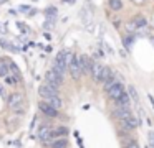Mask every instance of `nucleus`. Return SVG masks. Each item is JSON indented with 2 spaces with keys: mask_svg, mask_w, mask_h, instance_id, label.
Here are the masks:
<instances>
[{
  "mask_svg": "<svg viewBox=\"0 0 154 148\" xmlns=\"http://www.w3.org/2000/svg\"><path fill=\"white\" fill-rule=\"evenodd\" d=\"M38 140L43 145H50L51 140H53V128L50 125H42L38 128Z\"/></svg>",
  "mask_w": 154,
  "mask_h": 148,
  "instance_id": "1",
  "label": "nucleus"
},
{
  "mask_svg": "<svg viewBox=\"0 0 154 148\" xmlns=\"http://www.w3.org/2000/svg\"><path fill=\"white\" fill-rule=\"evenodd\" d=\"M63 79H65V76L58 74L55 69H50V71H47V74H45V82H48V84L55 86V87H58V89L63 84Z\"/></svg>",
  "mask_w": 154,
  "mask_h": 148,
  "instance_id": "2",
  "label": "nucleus"
},
{
  "mask_svg": "<svg viewBox=\"0 0 154 148\" xmlns=\"http://www.w3.org/2000/svg\"><path fill=\"white\" fill-rule=\"evenodd\" d=\"M68 72H70V76L75 79V81H80V77L83 76V71H81L80 61H78V56H73L70 66H68Z\"/></svg>",
  "mask_w": 154,
  "mask_h": 148,
  "instance_id": "3",
  "label": "nucleus"
},
{
  "mask_svg": "<svg viewBox=\"0 0 154 148\" xmlns=\"http://www.w3.org/2000/svg\"><path fill=\"white\" fill-rule=\"evenodd\" d=\"M104 69H106V66L101 64V62L94 61L93 62V68H91V79H93L94 82H103V74H104Z\"/></svg>",
  "mask_w": 154,
  "mask_h": 148,
  "instance_id": "4",
  "label": "nucleus"
},
{
  "mask_svg": "<svg viewBox=\"0 0 154 148\" xmlns=\"http://www.w3.org/2000/svg\"><path fill=\"white\" fill-rule=\"evenodd\" d=\"M55 94H58V87H55V86L48 84V82L38 86V95H40L42 99H48Z\"/></svg>",
  "mask_w": 154,
  "mask_h": 148,
  "instance_id": "5",
  "label": "nucleus"
},
{
  "mask_svg": "<svg viewBox=\"0 0 154 148\" xmlns=\"http://www.w3.org/2000/svg\"><path fill=\"white\" fill-rule=\"evenodd\" d=\"M38 109L42 110V114L48 115V117H58V109H55L53 105L48 100H45V99L38 102Z\"/></svg>",
  "mask_w": 154,
  "mask_h": 148,
  "instance_id": "6",
  "label": "nucleus"
},
{
  "mask_svg": "<svg viewBox=\"0 0 154 148\" xmlns=\"http://www.w3.org/2000/svg\"><path fill=\"white\" fill-rule=\"evenodd\" d=\"M78 61H80L83 74H91V68H93V62H94L93 59H91L88 54H80L78 56Z\"/></svg>",
  "mask_w": 154,
  "mask_h": 148,
  "instance_id": "7",
  "label": "nucleus"
},
{
  "mask_svg": "<svg viewBox=\"0 0 154 148\" xmlns=\"http://www.w3.org/2000/svg\"><path fill=\"white\" fill-rule=\"evenodd\" d=\"M124 92V86H123V82H119V81H116L113 86H111L109 89L106 91V94H108V97L109 99H113V100H116L118 97H119L121 94Z\"/></svg>",
  "mask_w": 154,
  "mask_h": 148,
  "instance_id": "8",
  "label": "nucleus"
},
{
  "mask_svg": "<svg viewBox=\"0 0 154 148\" xmlns=\"http://www.w3.org/2000/svg\"><path fill=\"white\" fill-rule=\"evenodd\" d=\"M90 7H83V8L80 10V16H81V23L85 25H90V23H93V7H91V3H88Z\"/></svg>",
  "mask_w": 154,
  "mask_h": 148,
  "instance_id": "9",
  "label": "nucleus"
},
{
  "mask_svg": "<svg viewBox=\"0 0 154 148\" xmlns=\"http://www.w3.org/2000/svg\"><path fill=\"white\" fill-rule=\"evenodd\" d=\"M22 102H23V94H20V92H14V94H10L7 97V104L10 109H17L22 105Z\"/></svg>",
  "mask_w": 154,
  "mask_h": 148,
  "instance_id": "10",
  "label": "nucleus"
},
{
  "mask_svg": "<svg viewBox=\"0 0 154 148\" xmlns=\"http://www.w3.org/2000/svg\"><path fill=\"white\" fill-rule=\"evenodd\" d=\"M133 100V99H131V95H129V92L128 91H124L123 94L119 95V97L116 99V105H121V107H129V102Z\"/></svg>",
  "mask_w": 154,
  "mask_h": 148,
  "instance_id": "11",
  "label": "nucleus"
},
{
  "mask_svg": "<svg viewBox=\"0 0 154 148\" xmlns=\"http://www.w3.org/2000/svg\"><path fill=\"white\" fill-rule=\"evenodd\" d=\"M45 100H48V102H50V104L53 105L55 109H58V110H60V109L63 107V100H61L60 94H55V95H51V97L45 99Z\"/></svg>",
  "mask_w": 154,
  "mask_h": 148,
  "instance_id": "12",
  "label": "nucleus"
},
{
  "mask_svg": "<svg viewBox=\"0 0 154 148\" xmlns=\"http://www.w3.org/2000/svg\"><path fill=\"white\" fill-rule=\"evenodd\" d=\"M8 72H10L8 61H7V59H0V77H5Z\"/></svg>",
  "mask_w": 154,
  "mask_h": 148,
  "instance_id": "13",
  "label": "nucleus"
},
{
  "mask_svg": "<svg viewBox=\"0 0 154 148\" xmlns=\"http://www.w3.org/2000/svg\"><path fill=\"white\" fill-rule=\"evenodd\" d=\"M108 5H109V8L113 12H119L123 8V2L121 0H108Z\"/></svg>",
  "mask_w": 154,
  "mask_h": 148,
  "instance_id": "14",
  "label": "nucleus"
},
{
  "mask_svg": "<svg viewBox=\"0 0 154 148\" xmlns=\"http://www.w3.org/2000/svg\"><path fill=\"white\" fill-rule=\"evenodd\" d=\"M68 135V128L66 127H58L53 130V138H60V137H66Z\"/></svg>",
  "mask_w": 154,
  "mask_h": 148,
  "instance_id": "15",
  "label": "nucleus"
},
{
  "mask_svg": "<svg viewBox=\"0 0 154 148\" xmlns=\"http://www.w3.org/2000/svg\"><path fill=\"white\" fill-rule=\"evenodd\" d=\"M51 147H55V148H63V147H68V140L66 138H63V137H60L58 140H55V141H51Z\"/></svg>",
  "mask_w": 154,
  "mask_h": 148,
  "instance_id": "16",
  "label": "nucleus"
},
{
  "mask_svg": "<svg viewBox=\"0 0 154 148\" xmlns=\"http://www.w3.org/2000/svg\"><path fill=\"white\" fill-rule=\"evenodd\" d=\"M133 23L137 26V28H143V26H146V18H144L143 15H137L133 18Z\"/></svg>",
  "mask_w": 154,
  "mask_h": 148,
  "instance_id": "17",
  "label": "nucleus"
},
{
  "mask_svg": "<svg viewBox=\"0 0 154 148\" xmlns=\"http://www.w3.org/2000/svg\"><path fill=\"white\" fill-rule=\"evenodd\" d=\"M128 92H129L131 99H133L134 102L139 100V95H137V91H136V87H134V86H128Z\"/></svg>",
  "mask_w": 154,
  "mask_h": 148,
  "instance_id": "18",
  "label": "nucleus"
},
{
  "mask_svg": "<svg viewBox=\"0 0 154 148\" xmlns=\"http://www.w3.org/2000/svg\"><path fill=\"white\" fill-rule=\"evenodd\" d=\"M5 81H7V84L15 86L18 82V76H15L14 72H12V74H7V76H5Z\"/></svg>",
  "mask_w": 154,
  "mask_h": 148,
  "instance_id": "19",
  "label": "nucleus"
},
{
  "mask_svg": "<svg viewBox=\"0 0 154 148\" xmlns=\"http://www.w3.org/2000/svg\"><path fill=\"white\" fill-rule=\"evenodd\" d=\"M55 20H57V18H53V16H47V22L43 23V28L47 30V31H48V30H51V28H53Z\"/></svg>",
  "mask_w": 154,
  "mask_h": 148,
  "instance_id": "20",
  "label": "nucleus"
},
{
  "mask_svg": "<svg viewBox=\"0 0 154 148\" xmlns=\"http://www.w3.org/2000/svg\"><path fill=\"white\" fill-rule=\"evenodd\" d=\"M45 15H47V16H53V18H57V15H58V10L55 8V7H48V8L45 10Z\"/></svg>",
  "mask_w": 154,
  "mask_h": 148,
  "instance_id": "21",
  "label": "nucleus"
},
{
  "mask_svg": "<svg viewBox=\"0 0 154 148\" xmlns=\"http://www.w3.org/2000/svg\"><path fill=\"white\" fill-rule=\"evenodd\" d=\"M7 61H8V66H10V72H14L15 76H20V71H18L17 64H15L14 61H10V59H7Z\"/></svg>",
  "mask_w": 154,
  "mask_h": 148,
  "instance_id": "22",
  "label": "nucleus"
},
{
  "mask_svg": "<svg viewBox=\"0 0 154 148\" xmlns=\"http://www.w3.org/2000/svg\"><path fill=\"white\" fill-rule=\"evenodd\" d=\"M147 147H152L154 148V130L147 133Z\"/></svg>",
  "mask_w": 154,
  "mask_h": 148,
  "instance_id": "23",
  "label": "nucleus"
},
{
  "mask_svg": "<svg viewBox=\"0 0 154 148\" xmlns=\"http://www.w3.org/2000/svg\"><path fill=\"white\" fill-rule=\"evenodd\" d=\"M17 25H18V28H20V30H23L22 33H28V26H27V25H23L22 22H18Z\"/></svg>",
  "mask_w": 154,
  "mask_h": 148,
  "instance_id": "24",
  "label": "nucleus"
},
{
  "mask_svg": "<svg viewBox=\"0 0 154 148\" xmlns=\"http://www.w3.org/2000/svg\"><path fill=\"white\" fill-rule=\"evenodd\" d=\"M85 28H86L88 33H94V25H93V23H90V25H85Z\"/></svg>",
  "mask_w": 154,
  "mask_h": 148,
  "instance_id": "25",
  "label": "nucleus"
},
{
  "mask_svg": "<svg viewBox=\"0 0 154 148\" xmlns=\"http://www.w3.org/2000/svg\"><path fill=\"white\" fill-rule=\"evenodd\" d=\"M128 147H137V140H131V141H128Z\"/></svg>",
  "mask_w": 154,
  "mask_h": 148,
  "instance_id": "26",
  "label": "nucleus"
},
{
  "mask_svg": "<svg viewBox=\"0 0 154 148\" xmlns=\"http://www.w3.org/2000/svg\"><path fill=\"white\" fill-rule=\"evenodd\" d=\"M28 8H30V7H28V5H22V7H20V8H18V10H20V12H28Z\"/></svg>",
  "mask_w": 154,
  "mask_h": 148,
  "instance_id": "27",
  "label": "nucleus"
},
{
  "mask_svg": "<svg viewBox=\"0 0 154 148\" xmlns=\"http://www.w3.org/2000/svg\"><path fill=\"white\" fill-rule=\"evenodd\" d=\"M61 2H63V3H71V5H73V3L76 2V0H61Z\"/></svg>",
  "mask_w": 154,
  "mask_h": 148,
  "instance_id": "28",
  "label": "nucleus"
},
{
  "mask_svg": "<svg viewBox=\"0 0 154 148\" xmlns=\"http://www.w3.org/2000/svg\"><path fill=\"white\" fill-rule=\"evenodd\" d=\"M147 97H149V102L152 104V109H154V97H152V95H147Z\"/></svg>",
  "mask_w": 154,
  "mask_h": 148,
  "instance_id": "29",
  "label": "nucleus"
},
{
  "mask_svg": "<svg viewBox=\"0 0 154 148\" xmlns=\"http://www.w3.org/2000/svg\"><path fill=\"white\" fill-rule=\"evenodd\" d=\"M35 13H37V10H30V12H28V16H32V15H35Z\"/></svg>",
  "mask_w": 154,
  "mask_h": 148,
  "instance_id": "30",
  "label": "nucleus"
},
{
  "mask_svg": "<svg viewBox=\"0 0 154 148\" xmlns=\"http://www.w3.org/2000/svg\"><path fill=\"white\" fill-rule=\"evenodd\" d=\"M0 95H4V86L0 84Z\"/></svg>",
  "mask_w": 154,
  "mask_h": 148,
  "instance_id": "31",
  "label": "nucleus"
},
{
  "mask_svg": "<svg viewBox=\"0 0 154 148\" xmlns=\"http://www.w3.org/2000/svg\"><path fill=\"white\" fill-rule=\"evenodd\" d=\"M90 3H91V0H90Z\"/></svg>",
  "mask_w": 154,
  "mask_h": 148,
  "instance_id": "32",
  "label": "nucleus"
}]
</instances>
